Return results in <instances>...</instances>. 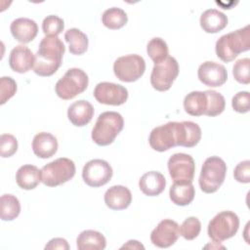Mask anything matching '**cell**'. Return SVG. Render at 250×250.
I'll return each instance as SVG.
<instances>
[{
	"label": "cell",
	"mask_w": 250,
	"mask_h": 250,
	"mask_svg": "<svg viewBox=\"0 0 250 250\" xmlns=\"http://www.w3.org/2000/svg\"><path fill=\"white\" fill-rule=\"evenodd\" d=\"M65 47L58 36H45L35 54L33 71L42 77L53 75L61 66Z\"/></svg>",
	"instance_id": "1"
},
{
	"label": "cell",
	"mask_w": 250,
	"mask_h": 250,
	"mask_svg": "<svg viewBox=\"0 0 250 250\" xmlns=\"http://www.w3.org/2000/svg\"><path fill=\"white\" fill-rule=\"evenodd\" d=\"M250 49L249 25L235 31L222 35L216 42L215 51L217 57L225 62L233 61L240 53Z\"/></svg>",
	"instance_id": "2"
},
{
	"label": "cell",
	"mask_w": 250,
	"mask_h": 250,
	"mask_svg": "<svg viewBox=\"0 0 250 250\" xmlns=\"http://www.w3.org/2000/svg\"><path fill=\"white\" fill-rule=\"evenodd\" d=\"M124 120L116 111H104L101 113L92 130V140L98 146H104L112 144L122 131Z\"/></svg>",
	"instance_id": "3"
},
{
	"label": "cell",
	"mask_w": 250,
	"mask_h": 250,
	"mask_svg": "<svg viewBox=\"0 0 250 250\" xmlns=\"http://www.w3.org/2000/svg\"><path fill=\"white\" fill-rule=\"evenodd\" d=\"M227 174V164L219 156H210L205 159L199 175V187L205 193L217 191L223 185Z\"/></svg>",
	"instance_id": "4"
},
{
	"label": "cell",
	"mask_w": 250,
	"mask_h": 250,
	"mask_svg": "<svg viewBox=\"0 0 250 250\" xmlns=\"http://www.w3.org/2000/svg\"><path fill=\"white\" fill-rule=\"evenodd\" d=\"M75 171V164L71 159L60 157L42 167L41 182L47 187H57L71 180Z\"/></svg>",
	"instance_id": "5"
},
{
	"label": "cell",
	"mask_w": 250,
	"mask_h": 250,
	"mask_svg": "<svg viewBox=\"0 0 250 250\" xmlns=\"http://www.w3.org/2000/svg\"><path fill=\"white\" fill-rule=\"evenodd\" d=\"M89 83L88 75L77 67L69 68L64 75L58 80L55 86L56 94L62 100H70L83 93Z\"/></svg>",
	"instance_id": "6"
},
{
	"label": "cell",
	"mask_w": 250,
	"mask_h": 250,
	"mask_svg": "<svg viewBox=\"0 0 250 250\" xmlns=\"http://www.w3.org/2000/svg\"><path fill=\"white\" fill-rule=\"evenodd\" d=\"M239 228V218L232 211H223L218 213L208 224V236L217 243L227 240L237 232Z\"/></svg>",
	"instance_id": "7"
},
{
	"label": "cell",
	"mask_w": 250,
	"mask_h": 250,
	"mask_svg": "<svg viewBox=\"0 0 250 250\" xmlns=\"http://www.w3.org/2000/svg\"><path fill=\"white\" fill-rule=\"evenodd\" d=\"M146 70L144 58L137 54L119 57L113 63V72L122 82L137 81Z\"/></svg>",
	"instance_id": "8"
},
{
	"label": "cell",
	"mask_w": 250,
	"mask_h": 250,
	"mask_svg": "<svg viewBox=\"0 0 250 250\" xmlns=\"http://www.w3.org/2000/svg\"><path fill=\"white\" fill-rule=\"evenodd\" d=\"M178 74L179 63L177 60L174 57L168 56L163 62L154 64L150 74V84L159 92L167 91L171 88Z\"/></svg>",
	"instance_id": "9"
},
{
	"label": "cell",
	"mask_w": 250,
	"mask_h": 250,
	"mask_svg": "<svg viewBox=\"0 0 250 250\" xmlns=\"http://www.w3.org/2000/svg\"><path fill=\"white\" fill-rule=\"evenodd\" d=\"M168 170L174 183H192L195 163L189 154L175 153L168 160Z\"/></svg>",
	"instance_id": "10"
},
{
	"label": "cell",
	"mask_w": 250,
	"mask_h": 250,
	"mask_svg": "<svg viewBox=\"0 0 250 250\" xmlns=\"http://www.w3.org/2000/svg\"><path fill=\"white\" fill-rule=\"evenodd\" d=\"M113 171L110 164L103 159L88 161L82 170L83 181L92 188H99L107 184L112 178Z\"/></svg>",
	"instance_id": "11"
},
{
	"label": "cell",
	"mask_w": 250,
	"mask_h": 250,
	"mask_svg": "<svg viewBox=\"0 0 250 250\" xmlns=\"http://www.w3.org/2000/svg\"><path fill=\"white\" fill-rule=\"evenodd\" d=\"M148 143L152 149L163 152L177 146V122L171 121L155 127L149 134Z\"/></svg>",
	"instance_id": "12"
},
{
	"label": "cell",
	"mask_w": 250,
	"mask_h": 250,
	"mask_svg": "<svg viewBox=\"0 0 250 250\" xmlns=\"http://www.w3.org/2000/svg\"><path fill=\"white\" fill-rule=\"evenodd\" d=\"M93 95L100 104L121 105L125 104L128 99V90L120 84L101 82L95 87Z\"/></svg>",
	"instance_id": "13"
},
{
	"label": "cell",
	"mask_w": 250,
	"mask_h": 250,
	"mask_svg": "<svg viewBox=\"0 0 250 250\" xmlns=\"http://www.w3.org/2000/svg\"><path fill=\"white\" fill-rule=\"evenodd\" d=\"M180 235V227L178 223L170 219H164L152 229L150 240L156 247L168 248L178 240Z\"/></svg>",
	"instance_id": "14"
},
{
	"label": "cell",
	"mask_w": 250,
	"mask_h": 250,
	"mask_svg": "<svg viewBox=\"0 0 250 250\" xmlns=\"http://www.w3.org/2000/svg\"><path fill=\"white\" fill-rule=\"evenodd\" d=\"M200 82L209 87H220L228 79V72L223 64L207 61L201 63L197 70Z\"/></svg>",
	"instance_id": "15"
},
{
	"label": "cell",
	"mask_w": 250,
	"mask_h": 250,
	"mask_svg": "<svg viewBox=\"0 0 250 250\" xmlns=\"http://www.w3.org/2000/svg\"><path fill=\"white\" fill-rule=\"evenodd\" d=\"M35 55L24 45H18L10 53L9 65L15 72L25 73L33 68Z\"/></svg>",
	"instance_id": "16"
},
{
	"label": "cell",
	"mask_w": 250,
	"mask_h": 250,
	"mask_svg": "<svg viewBox=\"0 0 250 250\" xmlns=\"http://www.w3.org/2000/svg\"><path fill=\"white\" fill-rule=\"evenodd\" d=\"M201 139V129L192 121L177 122V146L185 147L195 146Z\"/></svg>",
	"instance_id": "17"
},
{
	"label": "cell",
	"mask_w": 250,
	"mask_h": 250,
	"mask_svg": "<svg viewBox=\"0 0 250 250\" xmlns=\"http://www.w3.org/2000/svg\"><path fill=\"white\" fill-rule=\"evenodd\" d=\"M105 205L112 210H124L132 202V193L124 186H112L104 193Z\"/></svg>",
	"instance_id": "18"
},
{
	"label": "cell",
	"mask_w": 250,
	"mask_h": 250,
	"mask_svg": "<svg viewBox=\"0 0 250 250\" xmlns=\"http://www.w3.org/2000/svg\"><path fill=\"white\" fill-rule=\"evenodd\" d=\"M10 30L17 41L21 43H29L36 37L38 26L31 19L19 18L12 21Z\"/></svg>",
	"instance_id": "19"
},
{
	"label": "cell",
	"mask_w": 250,
	"mask_h": 250,
	"mask_svg": "<svg viewBox=\"0 0 250 250\" xmlns=\"http://www.w3.org/2000/svg\"><path fill=\"white\" fill-rule=\"evenodd\" d=\"M94 116L93 105L85 100H79L72 103L67 109L69 121L77 127L87 125Z\"/></svg>",
	"instance_id": "20"
},
{
	"label": "cell",
	"mask_w": 250,
	"mask_h": 250,
	"mask_svg": "<svg viewBox=\"0 0 250 250\" xmlns=\"http://www.w3.org/2000/svg\"><path fill=\"white\" fill-rule=\"evenodd\" d=\"M57 138L47 132H40L36 134L32 141V150L39 158H50L58 150Z\"/></svg>",
	"instance_id": "21"
},
{
	"label": "cell",
	"mask_w": 250,
	"mask_h": 250,
	"mask_svg": "<svg viewBox=\"0 0 250 250\" xmlns=\"http://www.w3.org/2000/svg\"><path fill=\"white\" fill-rule=\"evenodd\" d=\"M166 187L165 177L157 171H149L144 174L139 181L141 191L147 196L159 195Z\"/></svg>",
	"instance_id": "22"
},
{
	"label": "cell",
	"mask_w": 250,
	"mask_h": 250,
	"mask_svg": "<svg viewBox=\"0 0 250 250\" xmlns=\"http://www.w3.org/2000/svg\"><path fill=\"white\" fill-rule=\"evenodd\" d=\"M228 24V17L217 9H208L201 14L200 26L207 33H217Z\"/></svg>",
	"instance_id": "23"
},
{
	"label": "cell",
	"mask_w": 250,
	"mask_h": 250,
	"mask_svg": "<svg viewBox=\"0 0 250 250\" xmlns=\"http://www.w3.org/2000/svg\"><path fill=\"white\" fill-rule=\"evenodd\" d=\"M16 182L22 189H33L41 182V170L31 164L22 165L16 173Z\"/></svg>",
	"instance_id": "24"
},
{
	"label": "cell",
	"mask_w": 250,
	"mask_h": 250,
	"mask_svg": "<svg viewBox=\"0 0 250 250\" xmlns=\"http://www.w3.org/2000/svg\"><path fill=\"white\" fill-rule=\"evenodd\" d=\"M76 246L78 250H103L106 246V239L100 231L86 229L78 235Z\"/></svg>",
	"instance_id": "25"
},
{
	"label": "cell",
	"mask_w": 250,
	"mask_h": 250,
	"mask_svg": "<svg viewBox=\"0 0 250 250\" xmlns=\"http://www.w3.org/2000/svg\"><path fill=\"white\" fill-rule=\"evenodd\" d=\"M208 100L205 91H192L184 99V108L191 116H201L205 114Z\"/></svg>",
	"instance_id": "26"
},
{
	"label": "cell",
	"mask_w": 250,
	"mask_h": 250,
	"mask_svg": "<svg viewBox=\"0 0 250 250\" xmlns=\"http://www.w3.org/2000/svg\"><path fill=\"white\" fill-rule=\"evenodd\" d=\"M171 201L179 206L188 205L194 198L195 189L192 183H174L169 190Z\"/></svg>",
	"instance_id": "27"
},
{
	"label": "cell",
	"mask_w": 250,
	"mask_h": 250,
	"mask_svg": "<svg viewBox=\"0 0 250 250\" xmlns=\"http://www.w3.org/2000/svg\"><path fill=\"white\" fill-rule=\"evenodd\" d=\"M64 39L69 45V52L72 55H82L84 54L89 45V40L87 35L78 28H69L64 33Z\"/></svg>",
	"instance_id": "28"
},
{
	"label": "cell",
	"mask_w": 250,
	"mask_h": 250,
	"mask_svg": "<svg viewBox=\"0 0 250 250\" xmlns=\"http://www.w3.org/2000/svg\"><path fill=\"white\" fill-rule=\"evenodd\" d=\"M21 213L19 199L13 194H3L0 198V217L3 221H13Z\"/></svg>",
	"instance_id": "29"
},
{
	"label": "cell",
	"mask_w": 250,
	"mask_h": 250,
	"mask_svg": "<svg viewBox=\"0 0 250 250\" xmlns=\"http://www.w3.org/2000/svg\"><path fill=\"white\" fill-rule=\"evenodd\" d=\"M128 21V16L124 10L112 7L105 10L102 16L103 24L109 29H119Z\"/></svg>",
	"instance_id": "30"
},
{
	"label": "cell",
	"mask_w": 250,
	"mask_h": 250,
	"mask_svg": "<svg viewBox=\"0 0 250 250\" xmlns=\"http://www.w3.org/2000/svg\"><path fill=\"white\" fill-rule=\"evenodd\" d=\"M146 53L154 64L159 63L169 56L167 43L160 37H154L148 41L146 45Z\"/></svg>",
	"instance_id": "31"
},
{
	"label": "cell",
	"mask_w": 250,
	"mask_h": 250,
	"mask_svg": "<svg viewBox=\"0 0 250 250\" xmlns=\"http://www.w3.org/2000/svg\"><path fill=\"white\" fill-rule=\"evenodd\" d=\"M205 94L208 100L205 115L214 117L221 114L226 107V101L224 96L214 90H206Z\"/></svg>",
	"instance_id": "32"
},
{
	"label": "cell",
	"mask_w": 250,
	"mask_h": 250,
	"mask_svg": "<svg viewBox=\"0 0 250 250\" xmlns=\"http://www.w3.org/2000/svg\"><path fill=\"white\" fill-rule=\"evenodd\" d=\"M64 28L63 20L58 16H47L42 22V30L46 36H58Z\"/></svg>",
	"instance_id": "33"
},
{
	"label": "cell",
	"mask_w": 250,
	"mask_h": 250,
	"mask_svg": "<svg viewBox=\"0 0 250 250\" xmlns=\"http://www.w3.org/2000/svg\"><path fill=\"white\" fill-rule=\"evenodd\" d=\"M234 79L241 84H249L250 82V60L249 58L239 59L232 67Z\"/></svg>",
	"instance_id": "34"
},
{
	"label": "cell",
	"mask_w": 250,
	"mask_h": 250,
	"mask_svg": "<svg viewBox=\"0 0 250 250\" xmlns=\"http://www.w3.org/2000/svg\"><path fill=\"white\" fill-rule=\"evenodd\" d=\"M201 230V223L196 217H188L187 218L181 228L180 233L187 240H192L196 238Z\"/></svg>",
	"instance_id": "35"
},
{
	"label": "cell",
	"mask_w": 250,
	"mask_h": 250,
	"mask_svg": "<svg viewBox=\"0 0 250 250\" xmlns=\"http://www.w3.org/2000/svg\"><path fill=\"white\" fill-rule=\"evenodd\" d=\"M18 150V141L11 134H2L0 137V154L2 157H10Z\"/></svg>",
	"instance_id": "36"
},
{
	"label": "cell",
	"mask_w": 250,
	"mask_h": 250,
	"mask_svg": "<svg viewBox=\"0 0 250 250\" xmlns=\"http://www.w3.org/2000/svg\"><path fill=\"white\" fill-rule=\"evenodd\" d=\"M0 90H1V104H4L10 100L17 92L16 81L9 76H3L0 79Z\"/></svg>",
	"instance_id": "37"
},
{
	"label": "cell",
	"mask_w": 250,
	"mask_h": 250,
	"mask_svg": "<svg viewBox=\"0 0 250 250\" xmlns=\"http://www.w3.org/2000/svg\"><path fill=\"white\" fill-rule=\"evenodd\" d=\"M231 106L234 111L239 113H246L250 108V94L247 91L236 93L231 100Z\"/></svg>",
	"instance_id": "38"
},
{
	"label": "cell",
	"mask_w": 250,
	"mask_h": 250,
	"mask_svg": "<svg viewBox=\"0 0 250 250\" xmlns=\"http://www.w3.org/2000/svg\"><path fill=\"white\" fill-rule=\"evenodd\" d=\"M233 177L239 183L248 184L250 182V161L239 162L233 170Z\"/></svg>",
	"instance_id": "39"
},
{
	"label": "cell",
	"mask_w": 250,
	"mask_h": 250,
	"mask_svg": "<svg viewBox=\"0 0 250 250\" xmlns=\"http://www.w3.org/2000/svg\"><path fill=\"white\" fill-rule=\"evenodd\" d=\"M45 249H62V250H68L69 245L64 238L56 237L51 239L45 246Z\"/></svg>",
	"instance_id": "40"
},
{
	"label": "cell",
	"mask_w": 250,
	"mask_h": 250,
	"mask_svg": "<svg viewBox=\"0 0 250 250\" xmlns=\"http://www.w3.org/2000/svg\"><path fill=\"white\" fill-rule=\"evenodd\" d=\"M129 248V249H145L144 245L141 244L138 240H129L126 244H124L121 249Z\"/></svg>",
	"instance_id": "41"
}]
</instances>
